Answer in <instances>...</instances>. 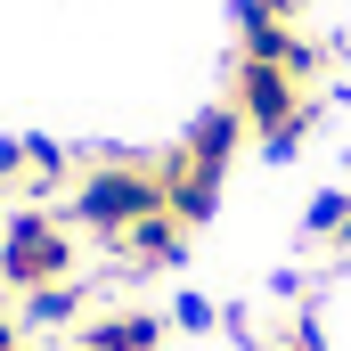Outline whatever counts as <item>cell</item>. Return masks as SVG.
Listing matches in <instances>:
<instances>
[{
    "mask_svg": "<svg viewBox=\"0 0 351 351\" xmlns=\"http://www.w3.org/2000/svg\"><path fill=\"white\" fill-rule=\"evenodd\" d=\"M0 196H33V156H25V139H0Z\"/></svg>",
    "mask_w": 351,
    "mask_h": 351,
    "instance_id": "obj_10",
    "label": "cell"
},
{
    "mask_svg": "<svg viewBox=\"0 0 351 351\" xmlns=\"http://www.w3.org/2000/svg\"><path fill=\"white\" fill-rule=\"evenodd\" d=\"M245 139H254V131L237 123V106H229V98H221V106H204V114L180 131V147H188L196 164H221V172L237 164V147H245Z\"/></svg>",
    "mask_w": 351,
    "mask_h": 351,
    "instance_id": "obj_7",
    "label": "cell"
},
{
    "mask_svg": "<svg viewBox=\"0 0 351 351\" xmlns=\"http://www.w3.org/2000/svg\"><path fill=\"white\" fill-rule=\"evenodd\" d=\"M25 319L33 327H74L82 319V294L74 286H41V294H25Z\"/></svg>",
    "mask_w": 351,
    "mask_h": 351,
    "instance_id": "obj_9",
    "label": "cell"
},
{
    "mask_svg": "<svg viewBox=\"0 0 351 351\" xmlns=\"http://www.w3.org/2000/svg\"><path fill=\"white\" fill-rule=\"evenodd\" d=\"M302 237H311V254L351 262V188H319V196H311V213H302Z\"/></svg>",
    "mask_w": 351,
    "mask_h": 351,
    "instance_id": "obj_8",
    "label": "cell"
},
{
    "mask_svg": "<svg viewBox=\"0 0 351 351\" xmlns=\"http://www.w3.org/2000/svg\"><path fill=\"white\" fill-rule=\"evenodd\" d=\"M229 106H237V123L262 139V156H294L302 131L319 123V98L294 82L286 66H262V58H237V74H229Z\"/></svg>",
    "mask_w": 351,
    "mask_h": 351,
    "instance_id": "obj_2",
    "label": "cell"
},
{
    "mask_svg": "<svg viewBox=\"0 0 351 351\" xmlns=\"http://www.w3.org/2000/svg\"><path fill=\"white\" fill-rule=\"evenodd\" d=\"M106 254H114V269H123V278L180 269V262H188V221H172V213H147V221H139V229H123Z\"/></svg>",
    "mask_w": 351,
    "mask_h": 351,
    "instance_id": "obj_4",
    "label": "cell"
},
{
    "mask_svg": "<svg viewBox=\"0 0 351 351\" xmlns=\"http://www.w3.org/2000/svg\"><path fill=\"white\" fill-rule=\"evenodd\" d=\"M164 335H172V319L147 302H114V311L82 319V351H164Z\"/></svg>",
    "mask_w": 351,
    "mask_h": 351,
    "instance_id": "obj_6",
    "label": "cell"
},
{
    "mask_svg": "<svg viewBox=\"0 0 351 351\" xmlns=\"http://www.w3.org/2000/svg\"><path fill=\"white\" fill-rule=\"evenodd\" d=\"M221 164H196V156H188V147H164V213H172V221H188V229H196V221H213V204H221Z\"/></svg>",
    "mask_w": 351,
    "mask_h": 351,
    "instance_id": "obj_5",
    "label": "cell"
},
{
    "mask_svg": "<svg viewBox=\"0 0 351 351\" xmlns=\"http://www.w3.org/2000/svg\"><path fill=\"white\" fill-rule=\"evenodd\" d=\"M172 327H180V335H204V327H221V311H213L204 294H188V302L172 311Z\"/></svg>",
    "mask_w": 351,
    "mask_h": 351,
    "instance_id": "obj_11",
    "label": "cell"
},
{
    "mask_svg": "<svg viewBox=\"0 0 351 351\" xmlns=\"http://www.w3.org/2000/svg\"><path fill=\"white\" fill-rule=\"evenodd\" d=\"M66 278H74V221L25 204L0 229V294H41V286H66Z\"/></svg>",
    "mask_w": 351,
    "mask_h": 351,
    "instance_id": "obj_3",
    "label": "cell"
},
{
    "mask_svg": "<svg viewBox=\"0 0 351 351\" xmlns=\"http://www.w3.org/2000/svg\"><path fill=\"white\" fill-rule=\"evenodd\" d=\"M147 213H164V156H123V147H106V156H90L74 188H66V221L90 229L98 245H114L123 229H139Z\"/></svg>",
    "mask_w": 351,
    "mask_h": 351,
    "instance_id": "obj_1",
    "label": "cell"
},
{
    "mask_svg": "<svg viewBox=\"0 0 351 351\" xmlns=\"http://www.w3.org/2000/svg\"><path fill=\"white\" fill-rule=\"evenodd\" d=\"M245 8H262V16H286V25L302 16V0H245Z\"/></svg>",
    "mask_w": 351,
    "mask_h": 351,
    "instance_id": "obj_12",
    "label": "cell"
}]
</instances>
